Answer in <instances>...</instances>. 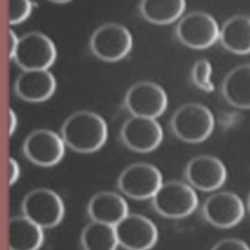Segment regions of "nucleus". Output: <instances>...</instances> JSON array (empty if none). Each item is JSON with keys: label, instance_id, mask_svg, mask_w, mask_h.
I'll use <instances>...</instances> for the list:
<instances>
[{"label": "nucleus", "instance_id": "obj_29", "mask_svg": "<svg viewBox=\"0 0 250 250\" xmlns=\"http://www.w3.org/2000/svg\"><path fill=\"white\" fill-rule=\"evenodd\" d=\"M247 208H248V211L250 213V194L248 196V200H247Z\"/></svg>", "mask_w": 250, "mask_h": 250}, {"label": "nucleus", "instance_id": "obj_3", "mask_svg": "<svg viewBox=\"0 0 250 250\" xmlns=\"http://www.w3.org/2000/svg\"><path fill=\"white\" fill-rule=\"evenodd\" d=\"M152 198V206L163 217L180 219L190 215L198 205L194 189L183 182L162 183Z\"/></svg>", "mask_w": 250, "mask_h": 250}, {"label": "nucleus", "instance_id": "obj_10", "mask_svg": "<svg viewBox=\"0 0 250 250\" xmlns=\"http://www.w3.org/2000/svg\"><path fill=\"white\" fill-rule=\"evenodd\" d=\"M118 245L129 250H146L153 247L158 239L156 226L146 217L127 214L114 225Z\"/></svg>", "mask_w": 250, "mask_h": 250}, {"label": "nucleus", "instance_id": "obj_14", "mask_svg": "<svg viewBox=\"0 0 250 250\" xmlns=\"http://www.w3.org/2000/svg\"><path fill=\"white\" fill-rule=\"evenodd\" d=\"M185 175L192 187L203 191H212L225 184L228 173L225 164L219 158L200 155L188 163Z\"/></svg>", "mask_w": 250, "mask_h": 250}, {"label": "nucleus", "instance_id": "obj_8", "mask_svg": "<svg viewBox=\"0 0 250 250\" xmlns=\"http://www.w3.org/2000/svg\"><path fill=\"white\" fill-rule=\"evenodd\" d=\"M161 185V172L149 163H134L128 166L122 171L117 182L122 193L138 200L151 198Z\"/></svg>", "mask_w": 250, "mask_h": 250}, {"label": "nucleus", "instance_id": "obj_20", "mask_svg": "<svg viewBox=\"0 0 250 250\" xmlns=\"http://www.w3.org/2000/svg\"><path fill=\"white\" fill-rule=\"evenodd\" d=\"M186 0H142L140 12L145 20L154 24H169L182 17Z\"/></svg>", "mask_w": 250, "mask_h": 250}, {"label": "nucleus", "instance_id": "obj_26", "mask_svg": "<svg viewBox=\"0 0 250 250\" xmlns=\"http://www.w3.org/2000/svg\"><path fill=\"white\" fill-rule=\"evenodd\" d=\"M18 41H19V37L17 36V34L12 29H10L9 30V34H8L9 56H10V58H12V56H13L15 50H16V47L18 45Z\"/></svg>", "mask_w": 250, "mask_h": 250}, {"label": "nucleus", "instance_id": "obj_2", "mask_svg": "<svg viewBox=\"0 0 250 250\" xmlns=\"http://www.w3.org/2000/svg\"><path fill=\"white\" fill-rule=\"evenodd\" d=\"M214 117L211 110L197 103L179 107L171 118L174 135L183 142L197 144L205 141L213 132Z\"/></svg>", "mask_w": 250, "mask_h": 250}, {"label": "nucleus", "instance_id": "obj_13", "mask_svg": "<svg viewBox=\"0 0 250 250\" xmlns=\"http://www.w3.org/2000/svg\"><path fill=\"white\" fill-rule=\"evenodd\" d=\"M64 143L57 133L39 129L31 132L24 141L23 152L34 164L50 167L61 161L64 154Z\"/></svg>", "mask_w": 250, "mask_h": 250}, {"label": "nucleus", "instance_id": "obj_21", "mask_svg": "<svg viewBox=\"0 0 250 250\" xmlns=\"http://www.w3.org/2000/svg\"><path fill=\"white\" fill-rule=\"evenodd\" d=\"M81 244L86 250H114L118 246L114 226L93 221L81 233Z\"/></svg>", "mask_w": 250, "mask_h": 250}, {"label": "nucleus", "instance_id": "obj_19", "mask_svg": "<svg viewBox=\"0 0 250 250\" xmlns=\"http://www.w3.org/2000/svg\"><path fill=\"white\" fill-rule=\"evenodd\" d=\"M223 95L231 105L250 108V64L239 65L228 73L223 83Z\"/></svg>", "mask_w": 250, "mask_h": 250}, {"label": "nucleus", "instance_id": "obj_17", "mask_svg": "<svg viewBox=\"0 0 250 250\" xmlns=\"http://www.w3.org/2000/svg\"><path fill=\"white\" fill-rule=\"evenodd\" d=\"M219 39L229 52L237 55L250 53V17L233 16L220 29Z\"/></svg>", "mask_w": 250, "mask_h": 250}, {"label": "nucleus", "instance_id": "obj_22", "mask_svg": "<svg viewBox=\"0 0 250 250\" xmlns=\"http://www.w3.org/2000/svg\"><path fill=\"white\" fill-rule=\"evenodd\" d=\"M211 75L212 65L208 60L201 59L194 62L191 69V79L197 88L205 92L214 91L215 87L211 81Z\"/></svg>", "mask_w": 250, "mask_h": 250}, {"label": "nucleus", "instance_id": "obj_12", "mask_svg": "<svg viewBox=\"0 0 250 250\" xmlns=\"http://www.w3.org/2000/svg\"><path fill=\"white\" fill-rule=\"evenodd\" d=\"M245 207L241 198L229 191L217 192L208 197L203 206L204 219L211 225L228 229L237 225L244 216Z\"/></svg>", "mask_w": 250, "mask_h": 250}, {"label": "nucleus", "instance_id": "obj_27", "mask_svg": "<svg viewBox=\"0 0 250 250\" xmlns=\"http://www.w3.org/2000/svg\"><path fill=\"white\" fill-rule=\"evenodd\" d=\"M9 128H10V135H12L14 133V131L17 128V124H18V119H17V114L14 112V110L12 108H10L9 110Z\"/></svg>", "mask_w": 250, "mask_h": 250}, {"label": "nucleus", "instance_id": "obj_9", "mask_svg": "<svg viewBox=\"0 0 250 250\" xmlns=\"http://www.w3.org/2000/svg\"><path fill=\"white\" fill-rule=\"evenodd\" d=\"M124 103L132 115L157 118L166 110L168 98L160 85L143 81L127 91Z\"/></svg>", "mask_w": 250, "mask_h": 250}, {"label": "nucleus", "instance_id": "obj_4", "mask_svg": "<svg viewBox=\"0 0 250 250\" xmlns=\"http://www.w3.org/2000/svg\"><path fill=\"white\" fill-rule=\"evenodd\" d=\"M57 50L45 34L31 31L19 37L11 59L23 69H48L56 61Z\"/></svg>", "mask_w": 250, "mask_h": 250}, {"label": "nucleus", "instance_id": "obj_24", "mask_svg": "<svg viewBox=\"0 0 250 250\" xmlns=\"http://www.w3.org/2000/svg\"><path fill=\"white\" fill-rule=\"evenodd\" d=\"M216 250H249L250 247L247 243L237 238H226L223 239L213 246Z\"/></svg>", "mask_w": 250, "mask_h": 250}, {"label": "nucleus", "instance_id": "obj_7", "mask_svg": "<svg viewBox=\"0 0 250 250\" xmlns=\"http://www.w3.org/2000/svg\"><path fill=\"white\" fill-rule=\"evenodd\" d=\"M22 213L42 229L56 227L62 220L64 207L53 190L40 188L28 192L21 205Z\"/></svg>", "mask_w": 250, "mask_h": 250}, {"label": "nucleus", "instance_id": "obj_18", "mask_svg": "<svg viewBox=\"0 0 250 250\" xmlns=\"http://www.w3.org/2000/svg\"><path fill=\"white\" fill-rule=\"evenodd\" d=\"M43 229L24 215L13 217L9 222V246L11 250H35L44 239Z\"/></svg>", "mask_w": 250, "mask_h": 250}, {"label": "nucleus", "instance_id": "obj_28", "mask_svg": "<svg viewBox=\"0 0 250 250\" xmlns=\"http://www.w3.org/2000/svg\"><path fill=\"white\" fill-rule=\"evenodd\" d=\"M50 2H53V3H57V4H63V3H67L71 0H49Z\"/></svg>", "mask_w": 250, "mask_h": 250}, {"label": "nucleus", "instance_id": "obj_6", "mask_svg": "<svg viewBox=\"0 0 250 250\" xmlns=\"http://www.w3.org/2000/svg\"><path fill=\"white\" fill-rule=\"evenodd\" d=\"M176 35L185 46L203 50L211 47L219 39L220 27L210 14L194 11L180 20L176 27Z\"/></svg>", "mask_w": 250, "mask_h": 250}, {"label": "nucleus", "instance_id": "obj_16", "mask_svg": "<svg viewBox=\"0 0 250 250\" xmlns=\"http://www.w3.org/2000/svg\"><path fill=\"white\" fill-rule=\"evenodd\" d=\"M125 199L111 191H102L95 194L89 201L88 214L93 221L116 225L128 214Z\"/></svg>", "mask_w": 250, "mask_h": 250}, {"label": "nucleus", "instance_id": "obj_23", "mask_svg": "<svg viewBox=\"0 0 250 250\" xmlns=\"http://www.w3.org/2000/svg\"><path fill=\"white\" fill-rule=\"evenodd\" d=\"M32 11L30 0H9V22L19 24L24 21Z\"/></svg>", "mask_w": 250, "mask_h": 250}, {"label": "nucleus", "instance_id": "obj_11", "mask_svg": "<svg viewBox=\"0 0 250 250\" xmlns=\"http://www.w3.org/2000/svg\"><path fill=\"white\" fill-rule=\"evenodd\" d=\"M121 139L134 151L150 152L161 144L163 130L156 118L132 115L122 126Z\"/></svg>", "mask_w": 250, "mask_h": 250}, {"label": "nucleus", "instance_id": "obj_15", "mask_svg": "<svg viewBox=\"0 0 250 250\" xmlns=\"http://www.w3.org/2000/svg\"><path fill=\"white\" fill-rule=\"evenodd\" d=\"M15 90L25 102H44L54 94L56 79L48 69H23L16 80Z\"/></svg>", "mask_w": 250, "mask_h": 250}, {"label": "nucleus", "instance_id": "obj_5", "mask_svg": "<svg viewBox=\"0 0 250 250\" xmlns=\"http://www.w3.org/2000/svg\"><path fill=\"white\" fill-rule=\"evenodd\" d=\"M133 37L129 29L119 23L108 22L99 26L92 34L90 48L102 61L117 62L132 50Z\"/></svg>", "mask_w": 250, "mask_h": 250}, {"label": "nucleus", "instance_id": "obj_1", "mask_svg": "<svg viewBox=\"0 0 250 250\" xmlns=\"http://www.w3.org/2000/svg\"><path fill=\"white\" fill-rule=\"evenodd\" d=\"M62 139L72 150L91 153L105 144L107 125L101 115L89 110H79L63 122Z\"/></svg>", "mask_w": 250, "mask_h": 250}, {"label": "nucleus", "instance_id": "obj_25", "mask_svg": "<svg viewBox=\"0 0 250 250\" xmlns=\"http://www.w3.org/2000/svg\"><path fill=\"white\" fill-rule=\"evenodd\" d=\"M20 166L19 163L14 159V158H10L9 159V183L12 186L13 184H15L19 177H20Z\"/></svg>", "mask_w": 250, "mask_h": 250}]
</instances>
